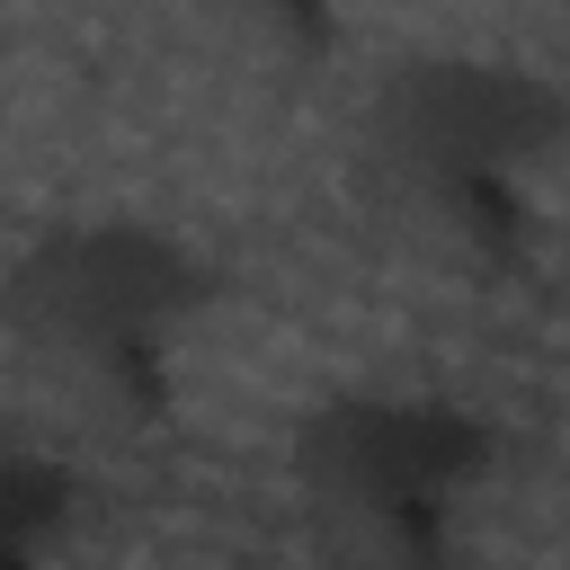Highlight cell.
Wrapping results in <instances>:
<instances>
[{
  "instance_id": "cell-1",
  "label": "cell",
  "mask_w": 570,
  "mask_h": 570,
  "mask_svg": "<svg viewBox=\"0 0 570 570\" xmlns=\"http://www.w3.org/2000/svg\"><path fill=\"white\" fill-rule=\"evenodd\" d=\"M570 160V80L499 53L401 62L365 116V187L383 223L454 276L534 258L543 187Z\"/></svg>"
},
{
  "instance_id": "cell-5",
  "label": "cell",
  "mask_w": 570,
  "mask_h": 570,
  "mask_svg": "<svg viewBox=\"0 0 570 570\" xmlns=\"http://www.w3.org/2000/svg\"><path fill=\"white\" fill-rule=\"evenodd\" d=\"M330 570H383V561H330Z\"/></svg>"
},
{
  "instance_id": "cell-2",
  "label": "cell",
  "mask_w": 570,
  "mask_h": 570,
  "mask_svg": "<svg viewBox=\"0 0 570 570\" xmlns=\"http://www.w3.org/2000/svg\"><path fill=\"white\" fill-rule=\"evenodd\" d=\"M223 303V267L142 214L53 223L0 276L9 347L89 419L160 428L178 410V365Z\"/></svg>"
},
{
  "instance_id": "cell-3",
  "label": "cell",
  "mask_w": 570,
  "mask_h": 570,
  "mask_svg": "<svg viewBox=\"0 0 570 570\" xmlns=\"http://www.w3.org/2000/svg\"><path fill=\"white\" fill-rule=\"evenodd\" d=\"M499 472V419L454 392H338L294 428V490L338 561L454 570V543Z\"/></svg>"
},
{
  "instance_id": "cell-4",
  "label": "cell",
  "mask_w": 570,
  "mask_h": 570,
  "mask_svg": "<svg viewBox=\"0 0 570 570\" xmlns=\"http://www.w3.org/2000/svg\"><path fill=\"white\" fill-rule=\"evenodd\" d=\"M89 472L62 445L0 436V570H62L89 534Z\"/></svg>"
}]
</instances>
